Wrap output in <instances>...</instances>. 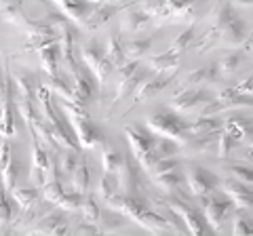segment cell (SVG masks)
<instances>
[{"label": "cell", "mask_w": 253, "mask_h": 236, "mask_svg": "<svg viewBox=\"0 0 253 236\" xmlns=\"http://www.w3.org/2000/svg\"><path fill=\"white\" fill-rule=\"evenodd\" d=\"M146 129L158 137H169L173 141H177L179 146H184L190 139L188 122L177 112H173L171 108H161L154 114H150L146 120Z\"/></svg>", "instance_id": "1"}, {"label": "cell", "mask_w": 253, "mask_h": 236, "mask_svg": "<svg viewBox=\"0 0 253 236\" xmlns=\"http://www.w3.org/2000/svg\"><path fill=\"white\" fill-rule=\"evenodd\" d=\"M123 133L129 139V146H131V152H133V158L137 160V164L146 173H150L152 169V146H154V133H150L148 129H144L141 124H125Z\"/></svg>", "instance_id": "2"}, {"label": "cell", "mask_w": 253, "mask_h": 236, "mask_svg": "<svg viewBox=\"0 0 253 236\" xmlns=\"http://www.w3.org/2000/svg\"><path fill=\"white\" fill-rule=\"evenodd\" d=\"M211 101V95L205 86H184L179 93L173 95L169 101V108L177 114H190V112H201V108Z\"/></svg>", "instance_id": "3"}, {"label": "cell", "mask_w": 253, "mask_h": 236, "mask_svg": "<svg viewBox=\"0 0 253 236\" xmlns=\"http://www.w3.org/2000/svg\"><path fill=\"white\" fill-rule=\"evenodd\" d=\"M201 200H203V209H205V222H207V226L211 228V230L219 232L221 224L226 222V217L230 215V211H232L230 198H228L226 194L211 192Z\"/></svg>", "instance_id": "4"}, {"label": "cell", "mask_w": 253, "mask_h": 236, "mask_svg": "<svg viewBox=\"0 0 253 236\" xmlns=\"http://www.w3.org/2000/svg\"><path fill=\"white\" fill-rule=\"evenodd\" d=\"M184 182L188 186L190 194L196 196V198H205L207 194L215 192V188L219 186V179H217L215 173L203 169V167H199V164H194V167H190L186 171Z\"/></svg>", "instance_id": "5"}, {"label": "cell", "mask_w": 253, "mask_h": 236, "mask_svg": "<svg viewBox=\"0 0 253 236\" xmlns=\"http://www.w3.org/2000/svg\"><path fill=\"white\" fill-rule=\"evenodd\" d=\"M165 207H167L169 211H173V213H175L181 222H184L186 232H190V234H205V232H209V226L201 217V213L196 209L190 207V204H186L184 200L167 198V200H165Z\"/></svg>", "instance_id": "6"}, {"label": "cell", "mask_w": 253, "mask_h": 236, "mask_svg": "<svg viewBox=\"0 0 253 236\" xmlns=\"http://www.w3.org/2000/svg\"><path fill=\"white\" fill-rule=\"evenodd\" d=\"M70 124H72V129L76 133L78 146L84 148V150H91V148L106 144V137L101 133V129L97 124H93L89 118H74V120H70Z\"/></svg>", "instance_id": "7"}, {"label": "cell", "mask_w": 253, "mask_h": 236, "mask_svg": "<svg viewBox=\"0 0 253 236\" xmlns=\"http://www.w3.org/2000/svg\"><path fill=\"white\" fill-rule=\"evenodd\" d=\"M76 34L78 30L68 23L63 26L59 32H57V46H59V59H63V64L70 72H76L78 66H76V59H74V44H76Z\"/></svg>", "instance_id": "8"}, {"label": "cell", "mask_w": 253, "mask_h": 236, "mask_svg": "<svg viewBox=\"0 0 253 236\" xmlns=\"http://www.w3.org/2000/svg\"><path fill=\"white\" fill-rule=\"evenodd\" d=\"M70 230L68 228V219L63 217L61 213L57 211H49V213H44L38 222L34 224L32 228V234H49V236H61Z\"/></svg>", "instance_id": "9"}, {"label": "cell", "mask_w": 253, "mask_h": 236, "mask_svg": "<svg viewBox=\"0 0 253 236\" xmlns=\"http://www.w3.org/2000/svg\"><path fill=\"white\" fill-rule=\"evenodd\" d=\"M221 190H224V194L230 198V202L234 204V207L251 209V186L230 177V179H226V182L221 184Z\"/></svg>", "instance_id": "10"}, {"label": "cell", "mask_w": 253, "mask_h": 236, "mask_svg": "<svg viewBox=\"0 0 253 236\" xmlns=\"http://www.w3.org/2000/svg\"><path fill=\"white\" fill-rule=\"evenodd\" d=\"M171 80H173V74H167V76L161 74L154 78H146L135 89V104H144V101L154 99L163 89H167V84H171Z\"/></svg>", "instance_id": "11"}, {"label": "cell", "mask_w": 253, "mask_h": 236, "mask_svg": "<svg viewBox=\"0 0 253 236\" xmlns=\"http://www.w3.org/2000/svg\"><path fill=\"white\" fill-rule=\"evenodd\" d=\"M221 129H224L228 135H232L239 144H247L251 146V120L245 118L241 114L230 116L226 122H221Z\"/></svg>", "instance_id": "12"}, {"label": "cell", "mask_w": 253, "mask_h": 236, "mask_svg": "<svg viewBox=\"0 0 253 236\" xmlns=\"http://www.w3.org/2000/svg\"><path fill=\"white\" fill-rule=\"evenodd\" d=\"M121 11V4H112V2H101L97 9H93L86 17L83 19L84 28L89 30V32H93V30H97L101 26H106V23L114 17V15Z\"/></svg>", "instance_id": "13"}, {"label": "cell", "mask_w": 253, "mask_h": 236, "mask_svg": "<svg viewBox=\"0 0 253 236\" xmlns=\"http://www.w3.org/2000/svg\"><path fill=\"white\" fill-rule=\"evenodd\" d=\"M70 82H72V91H74L76 104L86 106L95 97V86H93V80H91L89 74L76 70V72H72V80H70Z\"/></svg>", "instance_id": "14"}, {"label": "cell", "mask_w": 253, "mask_h": 236, "mask_svg": "<svg viewBox=\"0 0 253 236\" xmlns=\"http://www.w3.org/2000/svg\"><path fill=\"white\" fill-rule=\"evenodd\" d=\"M247 26H245V21L241 17L232 19L228 26L221 30V36L219 40L224 42L226 46H230V49H239L241 44H245V40H247Z\"/></svg>", "instance_id": "15"}, {"label": "cell", "mask_w": 253, "mask_h": 236, "mask_svg": "<svg viewBox=\"0 0 253 236\" xmlns=\"http://www.w3.org/2000/svg\"><path fill=\"white\" fill-rule=\"evenodd\" d=\"M36 53H38V59H41L42 72L49 78L57 76L59 74V46H57V40L41 46Z\"/></svg>", "instance_id": "16"}, {"label": "cell", "mask_w": 253, "mask_h": 236, "mask_svg": "<svg viewBox=\"0 0 253 236\" xmlns=\"http://www.w3.org/2000/svg\"><path fill=\"white\" fill-rule=\"evenodd\" d=\"M215 104L219 108V112H226V110H236V108H251V95H241L236 93L232 86H228L217 95Z\"/></svg>", "instance_id": "17"}, {"label": "cell", "mask_w": 253, "mask_h": 236, "mask_svg": "<svg viewBox=\"0 0 253 236\" xmlns=\"http://www.w3.org/2000/svg\"><path fill=\"white\" fill-rule=\"evenodd\" d=\"M15 217H17V209L6 196L4 186L0 184V234H9L13 230Z\"/></svg>", "instance_id": "18"}, {"label": "cell", "mask_w": 253, "mask_h": 236, "mask_svg": "<svg viewBox=\"0 0 253 236\" xmlns=\"http://www.w3.org/2000/svg\"><path fill=\"white\" fill-rule=\"evenodd\" d=\"M150 15L146 11H141V9H129V11H125L123 15V21H121V28H123V32L126 34H137L141 32L148 23H150Z\"/></svg>", "instance_id": "19"}, {"label": "cell", "mask_w": 253, "mask_h": 236, "mask_svg": "<svg viewBox=\"0 0 253 236\" xmlns=\"http://www.w3.org/2000/svg\"><path fill=\"white\" fill-rule=\"evenodd\" d=\"M11 80H13L15 95L34 99V93H36V86H38V80H36L34 74H30V72H15L11 76Z\"/></svg>", "instance_id": "20"}, {"label": "cell", "mask_w": 253, "mask_h": 236, "mask_svg": "<svg viewBox=\"0 0 253 236\" xmlns=\"http://www.w3.org/2000/svg\"><path fill=\"white\" fill-rule=\"evenodd\" d=\"M148 66L152 68V72H156V74H173V72H177V68H179V55L165 51L161 55H156V57H150Z\"/></svg>", "instance_id": "21"}, {"label": "cell", "mask_w": 253, "mask_h": 236, "mask_svg": "<svg viewBox=\"0 0 253 236\" xmlns=\"http://www.w3.org/2000/svg\"><path fill=\"white\" fill-rule=\"evenodd\" d=\"M217 80H219L217 66H205V68H199L196 72L188 74L184 86H207V84H215Z\"/></svg>", "instance_id": "22"}, {"label": "cell", "mask_w": 253, "mask_h": 236, "mask_svg": "<svg viewBox=\"0 0 253 236\" xmlns=\"http://www.w3.org/2000/svg\"><path fill=\"white\" fill-rule=\"evenodd\" d=\"M236 17H239V15H236V11H234V4L228 2V0H219V2L215 4V9H213V26L211 28L219 30V36H221V30Z\"/></svg>", "instance_id": "23"}, {"label": "cell", "mask_w": 253, "mask_h": 236, "mask_svg": "<svg viewBox=\"0 0 253 236\" xmlns=\"http://www.w3.org/2000/svg\"><path fill=\"white\" fill-rule=\"evenodd\" d=\"M9 192L13 196V202L17 204L21 211L28 209L30 204H34L38 198H41V188H36V186H23V188L15 186L13 190H9Z\"/></svg>", "instance_id": "24"}, {"label": "cell", "mask_w": 253, "mask_h": 236, "mask_svg": "<svg viewBox=\"0 0 253 236\" xmlns=\"http://www.w3.org/2000/svg\"><path fill=\"white\" fill-rule=\"evenodd\" d=\"M118 173H121V182H118V186H125L126 188V194L139 196V173H137V169L133 167L131 162H125L123 160Z\"/></svg>", "instance_id": "25"}, {"label": "cell", "mask_w": 253, "mask_h": 236, "mask_svg": "<svg viewBox=\"0 0 253 236\" xmlns=\"http://www.w3.org/2000/svg\"><path fill=\"white\" fill-rule=\"evenodd\" d=\"M152 49V36L146 38H131V40H123V51L125 57L131 59H141L144 55Z\"/></svg>", "instance_id": "26"}, {"label": "cell", "mask_w": 253, "mask_h": 236, "mask_svg": "<svg viewBox=\"0 0 253 236\" xmlns=\"http://www.w3.org/2000/svg\"><path fill=\"white\" fill-rule=\"evenodd\" d=\"M221 131V120L217 116H199L188 124V135H205V133Z\"/></svg>", "instance_id": "27"}, {"label": "cell", "mask_w": 253, "mask_h": 236, "mask_svg": "<svg viewBox=\"0 0 253 236\" xmlns=\"http://www.w3.org/2000/svg\"><path fill=\"white\" fill-rule=\"evenodd\" d=\"M61 6V13L66 15L68 19L74 21H83L86 15H89V2L86 0H57Z\"/></svg>", "instance_id": "28"}, {"label": "cell", "mask_w": 253, "mask_h": 236, "mask_svg": "<svg viewBox=\"0 0 253 236\" xmlns=\"http://www.w3.org/2000/svg\"><path fill=\"white\" fill-rule=\"evenodd\" d=\"M72 175V190L78 192V194H86L89 190V184H91V171L86 167L84 158L78 160V164L74 167V171L70 173Z\"/></svg>", "instance_id": "29"}, {"label": "cell", "mask_w": 253, "mask_h": 236, "mask_svg": "<svg viewBox=\"0 0 253 236\" xmlns=\"http://www.w3.org/2000/svg\"><path fill=\"white\" fill-rule=\"evenodd\" d=\"M154 182L158 184V188H163L167 194L177 192L181 184H184V175L179 173V169H173V171H165V173H158L154 175Z\"/></svg>", "instance_id": "30"}, {"label": "cell", "mask_w": 253, "mask_h": 236, "mask_svg": "<svg viewBox=\"0 0 253 236\" xmlns=\"http://www.w3.org/2000/svg\"><path fill=\"white\" fill-rule=\"evenodd\" d=\"M146 78H148V76H146V74H141L139 70H137L135 74H131L129 78H123V80L118 82V89H116V95H114V101H112V106H116L118 101H121V99H125L126 95H131V93L135 91L137 86H139L141 82L146 80Z\"/></svg>", "instance_id": "31"}, {"label": "cell", "mask_w": 253, "mask_h": 236, "mask_svg": "<svg viewBox=\"0 0 253 236\" xmlns=\"http://www.w3.org/2000/svg\"><path fill=\"white\" fill-rule=\"evenodd\" d=\"M243 61H245V53H241V51H234V53H228L226 57H221L219 61H217V72H219V76H232V74H236L241 70V66H243Z\"/></svg>", "instance_id": "32"}, {"label": "cell", "mask_w": 253, "mask_h": 236, "mask_svg": "<svg viewBox=\"0 0 253 236\" xmlns=\"http://www.w3.org/2000/svg\"><path fill=\"white\" fill-rule=\"evenodd\" d=\"M175 152H179V144L173 141L169 137H156L154 146H152V160H161V158H169V156H175Z\"/></svg>", "instance_id": "33"}, {"label": "cell", "mask_w": 253, "mask_h": 236, "mask_svg": "<svg viewBox=\"0 0 253 236\" xmlns=\"http://www.w3.org/2000/svg\"><path fill=\"white\" fill-rule=\"evenodd\" d=\"M46 89H49L51 93H55V95H59L61 99L76 101L74 99V91H72V82H70L66 76H61V74L49 78V82H46Z\"/></svg>", "instance_id": "34"}, {"label": "cell", "mask_w": 253, "mask_h": 236, "mask_svg": "<svg viewBox=\"0 0 253 236\" xmlns=\"http://www.w3.org/2000/svg\"><path fill=\"white\" fill-rule=\"evenodd\" d=\"M104 57L112 64L114 68L123 66L125 64V51H123V36H112L106 44V51H104Z\"/></svg>", "instance_id": "35"}, {"label": "cell", "mask_w": 253, "mask_h": 236, "mask_svg": "<svg viewBox=\"0 0 253 236\" xmlns=\"http://www.w3.org/2000/svg\"><path fill=\"white\" fill-rule=\"evenodd\" d=\"M101 164H104V173H118L123 164V156L114 146L104 144V154H101Z\"/></svg>", "instance_id": "36"}, {"label": "cell", "mask_w": 253, "mask_h": 236, "mask_svg": "<svg viewBox=\"0 0 253 236\" xmlns=\"http://www.w3.org/2000/svg\"><path fill=\"white\" fill-rule=\"evenodd\" d=\"M83 196L84 194H78L74 190H66V188H63V192L57 196L55 204H57L59 209H66V211H78L83 204Z\"/></svg>", "instance_id": "37"}, {"label": "cell", "mask_w": 253, "mask_h": 236, "mask_svg": "<svg viewBox=\"0 0 253 236\" xmlns=\"http://www.w3.org/2000/svg\"><path fill=\"white\" fill-rule=\"evenodd\" d=\"M0 15L6 19L15 23V26H23L26 23V15H23V9H21V2H9V4H2L0 6Z\"/></svg>", "instance_id": "38"}, {"label": "cell", "mask_w": 253, "mask_h": 236, "mask_svg": "<svg viewBox=\"0 0 253 236\" xmlns=\"http://www.w3.org/2000/svg\"><path fill=\"white\" fill-rule=\"evenodd\" d=\"M81 55H83V59H84V64L86 68H95L99 64V59L104 57V49L97 44V42H86L81 46Z\"/></svg>", "instance_id": "39"}, {"label": "cell", "mask_w": 253, "mask_h": 236, "mask_svg": "<svg viewBox=\"0 0 253 236\" xmlns=\"http://www.w3.org/2000/svg\"><path fill=\"white\" fill-rule=\"evenodd\" d=\"M192 40H194V23H192V26H188L184 32H181V34L175 38V40L171 42V46H169L167 51L173 53V55H181L190 44H192Z\"/></svg>", "instance_id": "40"}, {"label": "cell", "mask_w": 253, "mask_h": 236, "mask_svg": "<svg viewBox=\"0 0 253 236\" xmlns=\"http://www.w3.org/2000/svg\"><path fill=\"white\" fill-rule=\"evenodd\" d=\"M118 179L114 177V173H104L101 175V179H99V196L104 200H110L112 196H116L118 194Z\"/></svg>", "instance_id": "41"}, {"label": "cell", "mask_w": 253, "mask_h": 236, "mask_svg": "<svg viewBox=\"0 0 253 236\" xmlns=\"http://www.w3.org/2000/svg\"><path fill=\"white\" fill-rule=\"evenodd\" d=\"M81 150H63L59 156H57V167L61 169V173H66V175H70V173L74 171V167L78 164V160L83 158L81 154H78Z\"/></svg>", "instance_id": "42"}, {"label": "cell", "mask_w": 253, "mask_h": 236, "mask_svg": "<svg viewBox=\"0 0 253 236\" xmlns=\"http://www.w3.org/2000/svg\"><path fill=\"white\" fill-rule=\"evenodd\" d=\"M81 209H83V213H84V219H86V222H91V224H97L101 213H104L101 207H99V202L95 200L93 196H83Z\"/></svg>", "instance_id": "43"}, {"label": "cell", "mask_w": 253, "mask_h": 236, "mask_svg": "<svg viewBox=\"0 0 253 236\" xmlns=\"http://www.w3.org/2000/svg\"><path fill=\"white\" fill-rule=\"evenodd\" d=\"M236 146H239V141H236L232 135H228L226 131H219V135H217V146H215V154L219 156V158H228Z\"/></svg>", "instance_id": "44"}, {"label": "cell", "mask_w": 253, "mask_h": 236, "mask_svg": "<svg viewBox=\"0 0 253 236\" xmlns=\"http://www.w3.org/2000/svg\"><path fill=\"white\" fill-rule=\"evenodd\" d=\"M17 175H19V164L13 158L6 164V169L0 173V184L4 186V190H13V188L17 186Z\"/></svg>", "instance_id": "45"}, {"label": "cell", "mask_w": 253, "mask_h": 236, "mask_svg": "<svg viewBox=\"0 0 253 236\" xmlns=\"http://www.w3.org/2000/svg\"><path fill=\"white\" fill-rule=\"evenodd\" d=\"M125 228V219L123 217H106L101 213L99 222H97V230L99 234H108V232H116V230H123Z\"/></svg>", "instance_id": "46"}, {"label": "cell", "mask_w": 253, "mask_h": 236, "mask_svg": "<svg viewBox=\"0 0 253 236\" xmlns=\"http://www.w3.org/2000/svg\"><path fill=\"white\" fill-rule=\"evenodd\" d=\"M217 42H219V30L209 28L207 32L201 36V40L196 42V51H199V53H205V51H209L211 46H215Z\"/></svg>", "instance_id": "47"}, {"label": "cell", "mask_w": 253, "mask_h": 236, "mask_svg": "<svg viewBox=\"0 0 253 236\" xmlns=\"http://www.w3.org/2000/svg\"><path fill=\"white\" fill-rule=\"evenodd\" d=\"M228 169H230V175H232L234 179H239V182L251 186L253 175H251V164H249V162H247V164H230Z\"/></svg>", "instance_id": "48"}, {"label": "cell", "mask_w": 253, "mask_h": 236, "mask_svg": "<svg viewBox=\"0 0 253 236\" xmlns=\"http://www.w3.org/2000/svg\"><path fill=\"white\" fill-rule=\"evenodd\" d=\"M114 72V66L110 64V61L106 59V57H101L99 59V64L93 68V74H95V80H97L99 84H104L106 80H108V76Z\"/></svg>", "instance_id": "49"}, {"label": "cell", "mask_w": 253, "mask_h": 236, "mask_svg": "<svg viewBox=\"0 0 253 236\" xmlns=\"http://www.w3.org/2000/svg\"><path fill=\"white\" fill-rule=\"evenodd\" d=\"M253 228H251V219L245 217V215H236L234 217V224H232V234L234 236H243V234H251Z\"/></svg>", "instance_id": "50"}, {"label": "cell", "mask_w": 253, "mask_h": 236, "mask_svg": "<svg viewBox=\"0 0 253 236\" xmlns=\"http://www.w3.org/2000/svg\"><path fill=\"white\" fill-rule=\"evenodd\" d=\"M44 21L49 23V28L55 30V32H59L63 26H68V23H70V19H68L61 11H51L49 15H46V19H44Z\"/></svg>", "instance_id": "51"}, {"label": "cell", "mask_w": 253, "mask_h": 236, "mask_svg": "<svg viewBox=\"0 0 253 236\" xmlns=\"http://www.w3.org/2000/svg\"><path fill=\"white\" fill-rule=\"evenodd\" d=\"M13 160V146L9 139H4L2 144H0V173L6 169V164Z\"/></svg>", "instance_id": "52"}, {"label": "cell", "mask_w": 253, "mask_h": 236, "mask_svg": "<svg viewBox=\"0 0 253 236\" xmlns=\"http://www.w3.org/2000/svg\"><path fill=\"white\" fill-rule=\"evenodd\" d=\"M74 234H99V230H97V224H91L84 219L83 224H78L74 228Z\"/></svg>", "instance_id": "53"}, {"label": "cell", "mask_w": 253, "mask_h": 236, "mask_svg": "<svg viewBox=\"0 0 253 236\" xmlns=\"http://www.w3.org/2000/svg\"><path fill=\"white\" fill-rule=\"evenodd\" d=\"M251 82H253V78L247 76V78H243L239 84H234L232 89H234L236 93H241V95H251Z\"/></svg>", "instance_id": "54"}, {"label": "cell", "mask_w": 253, "mask_h": 236, "mask_svg": "<svg viewBox=\"0 0 253 236\" xmlns=\"http://www.w3.org/2000/svg\"><path fill=\"white\" fill-rule=\"evenodd\" d=\"M232 4H239V6H247V9H251V0H232Z\"/></svg>", "instance_id": "55"}, {"label": "cell", "mask_w": 253, "mask_h": 236, "mask_svg": "<svg viewBox=\"0 0 253 236\" xmlns=\"http://www.w3.org/2000/svg\"><path fill=\"white\" fill-rule=\"evenodd\" d=\"M104 2H112V4H118L121 0H104Z\"/></svg>", "instance_id": "56"}]
</instances>
